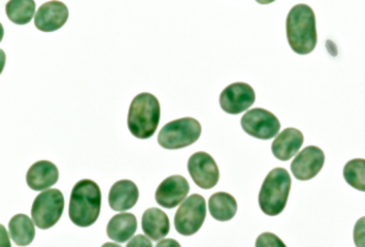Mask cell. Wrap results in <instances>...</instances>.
<instances>
[{
    "mask_svg": "<svg viewBox=\"0 0 365 247\" xmlns=\"http://www.w3.org/2000/svg\"><path fill=\"white\" fill-rule=\"evenodd\" d=\"M287 37L293 52L307 56L317 44L316 19L313 9L299 4L291 9L287 18Z\"/></svg>",
    "mask_w": 365,
    "mask_h": 247,
    "instance_id": "cell-1",
    "label": "cell"
},
{
    "mask_svg": "<svg viewBox=\"0 0 365 247\" xmlns=\"http://www.w3.org/2000/svg\"><path fill=\"white\" fill-rule=\"evenodd\" d=\"M101 201V190L94 181L88 179L79 181L70 196V220L77 227H91L99 218Z\"/></svg>",
    "mask_w": 365,
    "mask_h": 247,
    "instance_id": "cell-2",
    "label": "cell"
},
{
    "mask_svg": "<svg viewBox=\"0 0 365 247\" xmlns=\"http://www.w3.org/2000/svg\"><path fill=\"white\" fill-rule=\"evenodd\" d=\"M160 120V105L156 96L141 93L130 102L128 130L133 137L145 140L154 135Z\"/></svg>",
    "mask_w": 365,
    "mask_h": 247,
    "instance_id": "cell-3",
    "label": "cell"
},
{
    "mask_svg": "<svg viewBox=\"0 0 365 247\" xmlns=\"http://www.w3.org/2000/svg\"><path fill=\"white\" fill-rule=\"evenodd\" d=\"M291 184L290 174L285 169L277 167L268 173L259 192V206L266 216H279L284 211Z\"/></svg>",
    "mask_w": 365,
    "mask_h": 247,
    "instance_id": "cell-4",
    "label": "cell"
},
{
    "mask_svg": "<svg viewBox=\"0 0 365 247\" xmlns=\"http://www.w3.org/2000/svg\"><path fill=\"white\" fill-rule=\"evenodd\" d=\"M202 126L200 122L192 118H180L164 125L158 134L160 146L168 150L186 148L192 146L200 137Z\"/></svg>",
    "mask_w": 365,
    "mask_h": 247,
    "instance_id": "cell-5",
    "label": "cell"
},
{
    "mask_svg": "<svg viewBox=\"0 0 365 247\" xmlns=\"http://www.w3.org/2000/svg\"><path fill=\"white\" fill-rule=\"evenodd\" d=\"M63 209V194L58 189L45 190L32 204V220L39 229H50L61 219Z\"/></svg>",
    "mask_w": 365,
    "mask_h": 247,
    "instance_id": "cell-6",
    "label": "cell"
},
{
    "mask_svg": "<svg viewBox=\"0 0 365 247\" xmlns=\"http://www.w3.org/2000/svg\"><path fill=\"white\" fill-rule=\"evenodd\" d=\"M205 218V199L203 196L195 194L181 204L174 216V226L180 235L192 236L202 228Z\"/></svg>",
    "mask_w": 365,
    "mask_h": 247,
    "instance_id": "cell-7",
    "label": "cell"
},
{
    "mask_svg": "<svg viewBox=\"0 0 365 247\" xmlns=\"http://www.w3.org/2000/svg\"><path fill=\"white\" fill-rule=\"evenodd\" d=\"M242 128L255 139L269 140L275 137L281 130V122L275 115L262 108L247 111L242 117Z\"/></svg>",
    "mask_w": 365,
    "mask_h": 247,
    "instance_id": "cell-8",
    "label": "cell"
},
{
    "mask_svg": "<svg viewBox=\"0 0 365 247\" xmlns=\"http://www.w3.org/2000/svg\"><path fill=\"white\" fill-rule=\"evenodd\" d=\"M188 172L195 184L202 189H212L217 186L220 172L215 160L207 152L192 154L188 160Z\"/></svg>",
    "mask_w": 365,
    "mask_h": 247,
    "instance_id": "cell-9",
    "label": "cell"
},
{
    "mask_svg": "<svg viewBox=\"0 0 365 247\" xmlns=\"http://www.w3.org/2000/svg\"><path fill=\"white\" fill-rule=\"evenodd\" d=\"M255 101V90L247 83H234L220 94V107L227 114H242L252 107Z\"/></svg>",
    "mask_w": 365,
    "mask_h": 247,
    "instance_id": "cell-10",
    "label": "cell"
},
{
    "mask_svg": "<svg viewBox=\"0 0 365 247\" xmlns=\"http://www.w3.org/2000/svg\"><path fill=\"white\" fill-rule=\"evenodd\" d=\"M324 162L325 156L322 149L315 146L306 147L293 160L291 171L298 180H312L323 169Z\"/></svg>",
    "mask_w": 365,
    "mask_h": 247,
    "instance_id": "cell-11",
    "label": "cell"
},
{
    "mask_svg": "<svg viewBox=\"0 0 365 247\" xmlns=\"http://www.w3.org/2000/svg\"><path fill=\"white\" fill-rule=\"evenodd\" d=\"M189 189L190 186L186 178L181 175H172L158 186L155 198L157 204L164 209H174L186 201Z\"/></svg>",
    "mask_w": 365,
    "mask_h": 247,
    "instance_id": "cell-12",
    "label": "cell"
},
{
    "mask_svg": "<svg viewBox=\"0 0 365 247\" xmlns=\"http://www.w3.org/2000/svg\"><path fill=\"white\" fill-rule=\"evenodd\" d=\"M69 9L62 1H47L43 4L35 16V26L43 32H53L61 29L67 23Z\"/></svg>",
    "mask_w": 365,
    "mask_h": 247,
    "instance_id": "cell-13",
    "label": "cell"
},
{
    "mask_svg": "<svg viewBox=\"0 0 365 247\" xmlns=\"http://www.w3.org/2000/svg\"><path fill=\"white\" fill-rule=\"evenodd\" d=\"M26 179L30 189L45 191L58 182V169L48 160H39L28 169Z\"/></svg>",
    "mask_w": 365,
    "mask_h": 247,
    "instance_id": "cell-14",
    "label": "cell"
},
{
    "mask_svg": "<svg viewBox=\"0 0 365 247\" xmlns=\"http://www.w3.org/2000/svg\"><path fill=\"white\" fill-rule=\"evenodd\" d=\"M304 144V134L297 128H285L272 144V152L277 159L287 162L298 154Z\"/></svg>",
    "mask_w": 365,
    "mask_h": 247,
    "instance_id": "cell-15",
    "label": "cell"
},
{
    "mask_svg": "<svg viewBox=\"0 0 365 247\" xmlns=\"http://www.w3.org/2000/svg\"><path fill=\"white\" fill-rule=\"evenodd\" d=\"M139 201V189L134 182L130 180L117 181L111 186L108 201L111 209L116 212H124L132 207Z\"/></svg>",
    "mask_w": 365,
    "mask_h": 247,
    "instance_id": "cell-16",
    "label": "cell"
},
{
    "mask_svg": "<svg viewBox=\"0 0 365 247\" xmlns=\"http://www.w3.org/2000/svg\"><path fill=\"white\" fill-rule=\"evenodd\" d=\"M170 220L168 214L160 209H149L143 213V230L148 238L160 241L170 233Z\"/></svg>",
    "mask_w": 365,
    "mask_h": 247,
    "instance_id": "cell-17",
    "label": "cell"
},
{
    "mask_svg": "<svg viewBox=\"0 0 365 247\" xmlns=\"http://www.w3.org/2000/svg\"><path fill=\"white\" fill-rule=\"evenodd\" d=\"M138 229V221L132 213H120L113 216L107 226V235L117 243L132 239Z\"/></svg>",
    "mask_w": 365,
    "mask_h": 247,
    "instance_id": "cell-18",
    "label": "cell"
},
{
    "mask_svg": "<svg viewBox=\"0 0 365 247\" xmlns=\"http://www.w3.org/2000/svg\"><path fill=\"white\" fill-rule=\"evenodd\" d=\"M209 209L212 218L217 221H230L237 212V201L227 192H217L210 197Z\"/></svg>",
    "mask_w": 365,
    "mask_h": 247,
    "instance_id": "cell-19",
    "label": "cell"
},
{
    "mask_svg": "<svg viewBox=\"0 0 365 247\" xmlns=\"http://www.w3.org/2000/svg\"><path fill=\"white\" fill-rule=\"evenodd\" d=\"M9 228L13 241L19 246H28L35 239V226L31 219L26 214L13 216L9 221Z\"/></svg>",
    "mask_w": 365,
    "mask_h": 247,
    "instance_id": "cell-20",
    "label": "cell"
},
{
    "mask_svg": "<svg viewBox=\"0 0 365 247\" xmlns=\"http://www.w3.org/2000/svg\"><path fill=\"white\" fill-rule=\"evenodd\" d=\"M36 11V3L34 0H12L6 5V14L13 23H29L34 18Z\"/></svg>",
    "mask_w": 365,
    "mask_h": 247,
    "instance_id": "cell-21",
    "label": "cell"
},
{
    "mask_svg": "<svg viewBox=\"0 0 365 247\" xmlns=\"http://www.w3.org/2000/svg\"><path fill=\"white\" fill-rule=\"evenodd\" d=\"M344 178L354 189L365 192V159L349 160L344 167Z\"/></svg>",
    "mask_w": 365,
    "mask_h": 247,
    "instance_id": "cell-22",
    "label": "cell"
},
{
    "mask_svg": "<svg viewBox=\"0 0 365 247\" xmlns=\"http://www.w3.org/2000/svg\"><path fill=\"white\" fill-rule=\"evenodd\" d=\"M255 247H287V245L274 233H264L257 238Z\"/></svg>",
    "mask_w": 365,
    "mask_h": 247,
    "instance_id": "cell-23",
    "label": "cell"
},
{
    "mask_svg": "<svg viewBox=\"0 0 365 247\" xmlns=\"http://www.w3.org/2000/svg\"><path fill=\"white\" fill-rule=\"evenodd\" d=\"M354 243L356 247H365V216L359 219L354 227Z\"/></svg>",
    "mask_w": 365,
    "mask_h": 247,
    "instance_id": "cell-24",
    "label": "cell"
},
{
    "mask_svg": "<svg viewBox=\"0 0 365 247\" xmlns=\"http://www.w3.org/2000/svg\"><path fill=\"white\" fill-rule=\"evenodd\" d=\"M126 247H153V244L145 236L136 235L135 237L128 241Z\"/></svg>",
    "mask_w": 365,
    "mask_h": 247,
    "instance_id": "cell-25",
    "label": "cell"
},
{
    "mask_svg": "<svg viewBox=\"0 0 365 247\" xmlns=\"http://www.w3.org/2000/svg\"><path fill=\"white\" fill-rule=\"evenodd\" d=\"M156 247H181V245L179 244V241L174 239H163Z\"/></svg>",
    "mask_w": 365,
    "mask_h": 247,
    "instance_id": "cell-26",
    "label": "cell"
},
{
    "mask_svg": "<svg viewBox=\"0 0 365 247\" xmlns=\"http://www.w3.org/2000/svg\"><path fill=\"white\" fill-rule=\"evenodd\" d=\"M1 235H3V238H1V246L11 247V243H9V237H7L6 229H5L4 226H1Z\"/></svg>",
    "mask_w": 365,
    "mask_h": 247,
    "instance_id": "cell-27",
    "label": "cell"
},
{
    "mask_svg": "<svg viewBox=\"0 0 365 247\" xmlns=\"http://www.w3.org/2000/svg\"><path fill=\"white\" fill-rule=\"evenodd\" d=\"M102 247H122L120 245L115 244V243H106V244L102 245Z\"/></svg>",
    "mask_w": 365,
    "mask_h": 247,
    "instance_id": "cell-28",
    "label": "cell"
}]
</instances>
